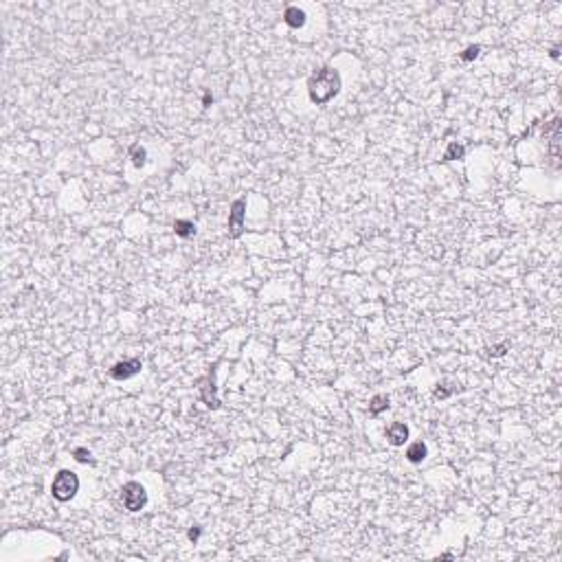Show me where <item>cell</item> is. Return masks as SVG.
Here are the masks:
<instances>
[{
  "label": "cell",
  "mask_w": 562,
  "mask_h": 562,
  "mask_svg": "<svg viewBox=\"0 0 562 562\" xmlns=\"http://www.w3.org/2000/svg\"><path fill=\"white\" fill-rule=\"evenodd\" d=\"M283 18H286V24L292 26V29H299V26L306 24V13H303L299 7H288Z\"/></svg>",
  "instance_id": "8"
},
{
  "label": "cell",
  "mask_w": 562,
  "mask_h": 562,
  "mask_svg": "<svg viewBox=\"0 0 562 562\" xmlns=\"http://www.w3.org/2000/svg\"><path fill=\"white\" fill-rule=\"evenodd\" d=\"M202 103H204V108H209L211 103H213V97L211 95H204V99H202Z\"/></svg>",
  "instance_id": "19"
},
{
  "label": "cell",
  "mask_w": 562,
  "mask_h": 562,
  "mask_svg": "<svg viewBox=\"0 0 562 562\" xmlns=\"http://www.w3.org/2000/svg\"><path fill=\"white\" fill-rule=\"evenodd\" d=\"M507 347H510V345H507V343H503V345H499V347H494V349L490 347V349H488V354H490V356H503Z\"/></svg>",
  "instance_id": "16"
},
{
  "label": "cell",
  "mask_w": 562,
  "mask_h": 562,
  "mask_svg": "<svg viewBox=\"0 0 562 562\" xmlns=\"http://www.w3.org/2000/svg\"><path fill=\"white\" fill-rule=\"evenodd\" d=\"M79 490V479L75 472L70 470H59L55 474V479H53V485H51V494L53 499L62 501V503H66V501H70L72 497L77 494Z\"/></svg>",
  "instance_id": "2"
},
{
  "label": "cell",
  "mask_w": 562,
  "mask_h": 562,
  "mask_svg": "<svg viewBox=\"0 0 562 562\" xmlns=\"http://www.w3.org/2000/svg\"><path fill=\"white\" fill-rule=\"evenodd\" d=\"M75 459L82 461V464H86V461H92V459H90V453L86 451V448H77V451H75Z\"/></svg>",
  "instance_id": "15"
},
{
  "label": "cell",
  "mask_w": 562,
  "mask_h": 562,
  "mask_svg": "<svg viewBox=\"0 0 562 562\" xmlns=\"http://www.w3.org/2000/svg\"><path fill=\"white\" fill-rule=\"evenodd\" d=\"M174 231H176V235H180V237H191L196 233V224L189 222V220H176Z\"/></svg>",
  "instance_id": "10"
},
{
  "label": "cell",
  "mask_w": 562,
  "mask_h": 562,
  "mask_svg": "<svg viewBox=\"0 0 562 562\" xmlns=\"http://www.w3.org/2000/svg\"><path fill=\"white\" fill-rule=\"evenodd\" d=\"M387 408H389V398H387V395H376V398L371 400V404H369V413L378 415L382 411H387Z\"/></svg>",
  "instance_id": "11"
},
{
  "label": "cell",
  "mask_w": 562,
  "mask_h": 562,
  "mask_svg": "<svg viewBox=\"0 0 562 562\" xmlns=\"http://www.w3.org/2000/svg\"><path fill=\"white\" fill-rule=\"evenodd\" d=\"M198 536H200V530H198V527H196V530H191V532H189V538L194 540V543L198 540Z\"/></svg>",
  "instance_id": "18"
},
{
  "label": "cell",
  "mask_w": 562,
  "mask_h": 562,
  "mask_svg": "<svg viewBox=\"0 0 562 562\" xmlns=\"http://www.w3.org/2000/svg\"><path fill=\"white\" fill-rule=\"evenodd\" d=\"M141 369H143V362L138 358H132V360L117 362V365L110 369V376L115 380H128V378H132V376H136Z\"/></svg>",
  "instance_id": "5"
},
{
  "label": "cell",
  "mask_w": 562,
  "mask_h": 562,
  "mask_svg": "<svg viewBox=\"0 0 562 562\" xmlns=\"http://www.w3.org/2000/svg\"><path fill=\"white\" fill-rule=\"evenodd\" d=\"M464 154H466L464 145L451 143V145H448V149H446V154H444V158H446V161H459V158H464Z\"/></svg>",
  "instance_id": "12"
},
{
  "label": "cell",
  "mask_w": 562,
  "mask_h": 562,
  "mask_svg": "<svg viewBox=\"0 0 562 562\" xmlns=\"http://www.w3.org/2000/svg\"><path fill=\"white\" fill-rule=\"evenodd\" d=\"M198 385H200V395H202L204 404H207L209 408H217V406H220V400L215 398L213 373H211V376H204V378H200V380H198Z\"/></svg>",
  "instance_id": "6"
},
{
  "label": "cell",
  "mask_w": 562,
  "mask_h": 562,
  "mask_svg": "<svg viewBox=\"0 0 562 562\" xmlns=\"http://www.w3.org/2000/svg\"><path fill=\"white\" fill-rule=\"evenodd\" d=\"M341 90V77L339 72L329 66H323L321 70H316L312 77L308 79V92H310V99L312 103L316 105H325L327 101L339 95Z\"/></svg>",
  "instance_id": "1"
},
{
  "label": "cell",
  "mask_w": 562,
  "mask_h": 562,
  "mask_svg": "<svg viewBox=\"0 0 562 562\" xmlns=\"http://www.w3.org/2000/svg\"><path fill=\"white\" fill-rule=\"evenodd\" d=\"M130 156H132V163H134L136 167H143V165H145V158H147V152H145L141 145H132Z\"/></svg>",
  "instance_id": "13"
},
{
  "label": "cell",
  "mask_w": 562,
  "mask_h": 562,
  "mask_svg": "<svg viewBox=\"0 0 562 562\" xmlns=\"http://www.w3.org/2000/svg\"><path fill=\"white\" fill-rule=\"evenodd\" d=\"M387 439L391 446H402L408 439V426L402 424V422H393V424L387 428Z\"/></svg>",
  "instance_id": "7"
},
{
  "label": "cell",
  "mask_w": 562,
  "mask_h": 562,
  "mask_svg": "<svg viewBox=\"0 0 562 562\" xmlns=\"http://www.w3.org/2000/svg\"><path fill=\"white\" fill-rule=\"evenodd\" d=\"M426 446L422 444V441H415V444H411L408 446V451H406V457H408V461H413V464H420L422 459L426 457Z\"/></svg>",
  "instance_id": "9"
},
{
  "label": "cell",
  "mask_w": 562,
  "mask_h": 562,
  "mask_svg": "<svg viewBox=\"0 0 562 562\" xmlns=\"http://www.w3.org/2000/svg\"><path fill=\"white\" fill-rule=\"evenodd\" d=\"M448 395H451V391H448V389H437V391H435V398H448Z\"/></svg>",
  "instance_id": "17"
},
{
  "label": "cell",
  "mask_w": 562,
  "mask_h": 562,
  "mask_svg": "<svg viewBox=\"0 0 562 562\" xmlns=\"http://www.w3.org/2000/svg\"><path fill=\"white\" fill-rule=\"evenodd\" d=\"M479 51H481V49H479V46H477V44H472V46H468V49H466L464 53H461V59H464V62H472V59H474V57H477V55H479Z\"/></svg>",
  "instance_id": "14"
},
{
  "label": "cell",
  "mask_w": 562,
  "mask_h": 562,
  "mask_svg": "<svg viewBox=\"0 0 562 562\" xmlns=\"http://www.w3.org/2000/svg\"><path fill=\"white\" fill-rule=\"evenodd\" d=\"M244 213H246V198H237L231 207L229 213V235L231 237H240L242 229H244Z\"/></svg>",
  "instance_id": "4"
},
{
  "label": "cell",
  "mask_w": 562,
  "mask_h": 562,
  "mask_svg": "<svg viewBox=\"0 0 562 562\" xmlns=\"http://www.w3.org/2000/svg\"><path fill=\"white\" fill-rule=\"evenodd\" d=\"M121 499H123V505H125L128 512H141L145 507V503H147V492H145V488L141 483L130 481V483L123 485Z\"/></svg>",
  "instance_id": "3"
}]
</instances>
